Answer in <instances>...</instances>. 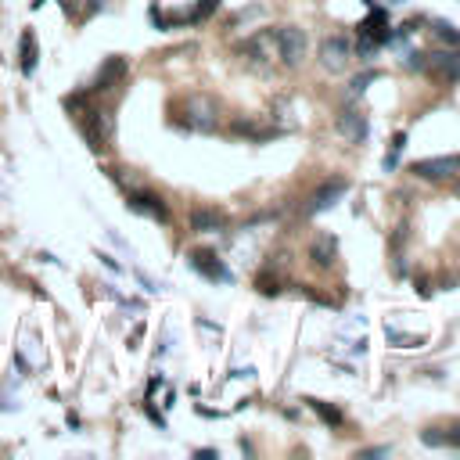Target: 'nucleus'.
<instances>
[{
	"mask_svg": "<svg viewBox=\"0 0 460 460\" xmlns=\"http://www.w3.org/2000/svg\"><path fill=\"white\" fill-rule=\"evenodd\" d=\"M273 44H277V61L288 69L302 65L305 58V33L295 25H284V29H273Z\"/></svg>",
	"mask_w": 460,
	"mask_h": 460,
	"instance_id": "f257e3e1",
	"label": "nucleus"
},
{
	"mask_svg": "<svg viewBox=\"0 0 460 460\" xmlns=\"http://www.w3.org/2000/svg\"><path fill=\"white\" fill-rule=\"evenodd\" d=\"M183 126L188 130H198V133H209V130H216V105H212L209 98H188L183 101Z\"/></svg>",
	"mask_w": 460,
	"mask_h": 460,
	"instance_id": "f03ea898",
	"label": "nucleus"
},
{
	"mask_svg": "<svg viewBox=\"0 0 460 460\" xmlns=\"http://www.w3.org/2000/svg\"><path fill=\"white\" fill-rule=\"evenodd\" d=\"M414 176L421 180H449L453 173H460V155H439V159H421L410 166Z\"/></svg>",
	"mask_w": 460,
	"mask_h": 460,
	"instance_id": "7ed1b4c3",
	"label": "nucleus"
},
{
	"mask_svg": "<svg viewBox=\"0 0 460 460\" xmlns=\"http://www.w3.org/2000/svg\"><path fill=\"white\" fill-rule=\"evenodd\" d=\"M334 122H339V133H342L349 144H363L367 133H371V126H367V115H363L356 105H346Z\"/></svg>",
	"mask_w": 460,
	"mask_h": 460,
	"instance_id": "20e7f679",
	"label": "nucleus"
},
{
	"mask_svg": "<svg viewBox=\"0 0 460 460\" xmlns=\"http://www.w3.org/2000/svg\"><path fill=\"white\" fill-rule=\"evenodd\" d=\"M349 58H353V47H349L346 37H327V40L320 44V65H324L327 72H342V69L349 65Z\"/></svg>",
	"mask_w": 460,
	"mask_h": 460,
	"instance_id": "39448f33",
	"label": "nucleus"
},
{
	"mask_svg": "<svg viewBox=\"0 0 460 460\" xmlns=\"http://www.w3.org/2000/svg\"><path fill=\"white\" fill-rule=\"evenodd\" d=\"M360 40H367V44H374V47H381V44H392V29H388V15L374 4L371 8V15H367L363 22H360Z\"/></svg>",
	"mask_w": 460,
	"mask_h": 460,
	"instance_id": "423d86ee",
	"label": "nucleus"
},
{
	"mask_svg": "<svg viewBox=\"0 0 460 460\" xmlns=\"http://www.w3.org/2000/svg\"><path fill=\"white\" fill-rule=\"evenodd\" d=\"M188 259H191V266L202 273L205 281H230V270H227V263H223L216 252H209V249H195Z\"/></svg>",
	"mask_w": 460,
	"mask_h": 460,
	"instance_id": "0eeeda50",
	"label": "nucleus"
},
{
	"mask_svg": "<svg viewBox=\"0 0 460 460\" xmlns=\"http://www.w3.org/2000/svg\"><path fill=\"white\" fill-rule=\"evenodd\" d=\"M346 191H349V180H346V176H334V180L320 183V191L310 198V205H305V216H313V212H324V209H331V205L339 202Z\"/></svg>",
	"mask_w": 460,
	"mask_h": 460,
	"instance_id": "6e6552de",
	"label": "nucleus"
},
{
	"mask_svg": "<svg viewBox=\"0 0 460 460\" xmlns=\"http://www.w3.org/2000/svg\"><path fill=\"white\" fill-rule=\"evenodd\" d=\"M126 209L130 212H140V216H151V220H159V223H169V209L159 195H147V191H137L126 198Z\"/></svg>",
	"mask_w": 460,
	"mask_h": 460,
	"instance_id": "1a4fd4ad",
	"label": "nucleus"
},
{
	"mask_svg": "<svg viewBox=\"0 0 460 460\" xmlns=\"http://www.w3.org/2000/svg\"><path fill=\"white\" fill-rule=\"evenodd\" d=\"M126 58H108L105 61V65H101V72H98V79H94V86H90V90H94V94H105V90H112V86H119L122 79H126Z\"/></svg>",
	"mask_w": 460,
	"mask_h": 460,
	"instance_id": "9d476101",
	"label": "nucleus"
},
{
	"mask_svg": "<svg viewBox=\"0 0 460 460\" xmlns=\"http://www.w3.org/2000/svg\"><path fill=\"white\" fill-rule=\"evenodd\" d=\"M428 72L442 79H460V51H435L428 54Z\"/></svg>",
	"mask_w": 460,
	"mask_h": 460,
	"instance_id": "9b49d317",
	"label": "nucleus"
},
{
	"mask_svg": "<svg viewBox=\"0 0 460 460\" xmlns=\"http://www.w3.org/2000/svg\"><path fill=\"white\" fill-rule=\"evenodd\" d=\"M310 259L320 266V270H327V266H334V259H339V237H331V234H320L313 244H310Z\"/></svg>",
	"mask_w": 460,
	"mask_h": 460,
	"instance_id": "f8f14e48",
	"label": "nucleus"
},
{
	"mask_svg": "<svg viewBox=\"0 0 460 460\" xmlns=\"http://www.w3.org/2000/svg\"><path fill=\"white\" fill-rule=\"evenodd\" d=\"M37 33L33 29H22V40H18V65L25 76H33L37 72Z\"/></svg>",
	"mask_w": 460,
	"mask_h": 460,
	"instance_id": "ddd939ff",
	"label": "nucleus"
},
{
	"mask_svg": "<svg viewBox=\"0 0 460 460\" xmlns=\"http://www.w3.org/2000/svg\"><path fill=\"white\" fill-rule=\"evenodd\" d=\"M227 223V216L220 209H195L191 212V227L198 230V234H212V230H220Z\"/></svg>",
	"mask_w": 460,
	"mask_h": 460,
	"instance_id": "4468645a",
	"label": "nucleus"
},
{
	"mask_svg": "<svg viewBox=\"0 0 460 460\" xmlns=\"http://www.w3.org/2000/svg\"><path fill=\"white\" fill-rule=\"evenodd\" d=\"M305 407L317 410V414H320V421H324V424H331V428H339V424H342V410L334 407V403H324V400H305Z\"/></svg>",
	"mask_w": 460,
	"mask_h": 460,
	"instance_id": "2eb2a0df",
	"label": "nucleus"
},
{
	"mask_svg": "<svg viewBox=\"0 0 460 460\" xmlns=\"http://www.w3.org/2000/svg\"><path fill=\"white\" fill-rule=\"evenodd\" d=\"M385 339L395 342L400 349H421L424 346V334H403V331H395V327H385Z\"/></svg>",
	"mask_w": 460,
	"mask_h": 460,
	"instance_id": "dca6fc26",
	"label": "nucleus"
},
{
	"mask_svg": "<svg viewBox=\"0 0 460 460\" xmlns=\"http://www.w3.org/2000/svg\"><path fill=\"white\" fill-rule=\"evenodd\" d=\"M421 439H424L428 446H460V428H453V432H442V435H439V428H428Z\"/></svg>",
	"mask_w": 460,
	"mask_h": 460,
	"instance_id": "f3484780",
	"label": "nucleus"
},
{
	"mask_svg": "<svg viewBox=\"0 0 460 460\" xmlns=\"http://www.w3.org/2000/svg\"><path fill=\"white\" fill-rule=\"evenodd\" d=\"M403 147H407V133H395L392 144H388V155H385V173L400 166V155H403Z\"/></svg>",
	"mask_w": 460,
	"mask_h": 460,
	"instance_id": "a211bd4d",
	"label": "nucleus"
},
{
	"mask_svg": "<svg viewBox=\"0 0 460 460\" xmlns=\"http://www.w3.org/2000/svg\"><path fill=\"white\" fill-rule=\"evenodd\" d=\"M432 33L442 40V44H449V47H460V29L453 25V22H435V29Z\"/></svg>",
	"mask_w": 460,
	"mask_h": 460,
	"instance_id": "6ab92c4d",
	"label": "nucleus"
},
{
	"mask_svg": "<svg viewBox=\"0 0 460 460\" xmlns=\"http://www.w3.org/2000/svg\"><path fill=\"white\" fill-rule=\"evenodd\" d=\"M216 4H220V0H198V4H195V11L188 15V22H205L212 11H216Z\"/></svg>",
	"mask_w": 460,
	"mask_h": 460,
	"instance_id": "aec40b11",
	"label": "nucleus"
},
{
	"mask_svg": "<svg viewBox=\"0 0 460 460\" xmlns=\"http://www.w3.org/2000/svg\"><path fill=\"white\" fill-rule=\"evenodd\" d=\"M374 79H381V72H378V69H367V72H360V76L353 79V94H363V90L371 86Z\"/></svg>",
	"mask_w": 460,
	"mask_h": 460,
	"instance_id": "412c9836",
	"label": "nucleus"
},
{
	"mask_svg": "<svg viewBox=\"0 0 460 460\" xmlns=\"http://www.w3.org/2000/svg\"><path fill=\"white\" fill-rule=\"evenodd\" d=\"M61 8H65V11L72 15V11H79V0H61Z\"/></svg>",
	"mask_w": 460,
	"mask_h": 460,
	"instance_id": "4be33fe9",
	"label": "nucleus"
},
{
	"mask_svg": "<svg viewBox=\"0 0 460 460\" xmlns=\"http://www.w3.org/2000/svg\"><path fill=\"white\" fill-rule=\"evenodd\" d=\"M388 4H407V0H388Z\"/></svg>",
	"mask_w": 460,
	"mask_h": 460,
	"instance_id": "5701e85b",
	"label": "nucleus"
}]
</instances>
